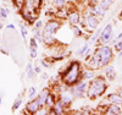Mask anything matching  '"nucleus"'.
<instances>
[{
	"label": "nucleus",
	"instance_id": "1",
	"mask_svg": "<svg viewBox=\"0 0 122 115\" xmlns=\"http://www.w3.org/2000/svg\"><path fill=\"white\" fill-rule=\"evenodd\" d=\"M93 58L97 60L99 67L100 66H105L107 65L111 58H112V50H111L109 47H101L100 49H98L95 51V54L93 55Z\"/></svg>",
	"mask_w": 122,
	"mask_h": 115
},
{
	"label": "nucleus",
	"instance_id": "2",
	"mask_svg": "<svg viewBox=\"0 0 122 115\" xmlns=\"http://www.w3.org/2000/svg\"><path fill=\"white\" fill-rule=\"evenodd\" d=\"M105 88H106V85H105V81L103 78H95L94 81H92V83L89 85V89H88V93H89V97L90 98H95L100 94H103L105 92Z\"/></svg>",
	"mask_w": 122,
	"mask_h": 115
},
{
	"label": "nucleus",
	"instance_id": "3",
	"mask_svg": "<svg viewBox=\"0 0 122 115\" xmlns=\"http://www.w3.org/2000/svg\"><path fill=\"white\" fill-rule=\"evenodd\" d=\"M78 76H79V65H78V62H72L70 65V67L66 70L62 78H64L65 83L72 85V83H75L77 81Z\"/></svg>",
	"mask_w": 122,
	"mask_h": 115
},
{
	"label": "nucleus",
	"instance_id": "4",
	"mask_svg": "<svg viewBox=\"0 0 122 115\" xmlns=\"http://www.w3.org/2000/svg\"><path fill=\"white\" fill-rule=\"evenodd\" d=\"M59 27H60V25H59L57 22H54V21H51V22L46 23V26L44 27L43 37H53V34L59 29Z\"/></svg>",
	"mask_w": 122,
	"mask_h": 115
},
{
	"label": "nucleus",
	"instance_id": "5",
	"mask_svg": "<svg viewBox=\"0 0 122 115\" xmlns=\"http://www.w3.org/2000/svg\"><path fill=\"white\" fill-rule=\"evenodd\" d=\"M111 37H112V27H111V25H107L103 29V32H101V37H100L101 43H104V44L107 43Z\"/></svg>",
	"mask_w": 122,
	"mask_h": 115
},
{
	"label": "nucleus",
	"instance_id": "6",
	"mask_svg": "<svg viewBox=\"0 0 122 115\" xmlns=\"http://www.w3.org/2000/svg\"><path fill=\"white\" fill-rule=\"evenodd\" d=\"M40 107H42V105H40V103L38 102V99H36V100H30V102L27 104L26 109H27V111H29V113H37Z\"/></svg>",
	"mask_w": 122,
	"mask_h": 115
},
{
	"label": "nucleus",
	"instance_id": "7",
	"mask_svg": "<svg viewBox=\"0 0 122 115\" xmlns=\"http://www.w3.org/2000/svg\"><path fill=\"white\" fill-rule=\"evenodd\" d=\"M86 87H87L86 82H82V83H79V85H77L75 87V96H77V97L83 96V92L86 91Z\"/></svg>",
	"mask_w": 122,
	"mask_h": 115
},
{
	"label": "nucleus",
	"instance_id": "8",
	"mask_svg": "<svg viewBox=\"0 0 122 115\" xmlns=\"http://www.w3.org/2000/svg\"><path fill=\"white\" fill-rule=\"evenodd\" d=\"M48 96H49V91H48V89H44L42 93H40V96L37 98L38 102L40 103V105H44V104L46 103V98H48Z\"/></svg>",
	"mask_w": 122,
	"mask_h": 115
},
{
	"label": "nucleus",
	"instance_id": "9",
	"mask_svg": "<svg viewBox=\"0 0 122 115\" xmlns=\"http://www.w3.org/2000/svg\"><path fill=\"white\" fill-rule=\"evenodd\" d=\"M106 114H122V110L120 109V107H117L116 104L110 105L106 110Z\"/></svg>",
	"mask_w": 122,
	"mask_h": 115
},
{
	"label": "nucleus",
	"instance_id": "10",
	"mask_svg": "<svg viewBox=\"0 0 122 115\" xmlns=\"http://www.w3.org/2000/svg\"><path fill=\"white\" fill-rule=\"evenodd\" d=\"M68 18H70V22L72 23L73 26H76L79 22V15H78V12H71Z\"/></svg>",
	"mask_w": 122,
	"mask_h": 115
},
{
	"label": "nucleus",
	"instance_id": "11",
	"mask_svg": "<svg viewBox=\"0 0 122 115\" xmlns=\"http://www.w3.org/2000/svg\"><path fill=\"white\" fill-rule=\"evenodd\" d=\"M87 22H88V26H89L90 28H95V27L98 26V20H97L94 16H89V17L87 18Z\"/></svg>",
	"mask_w": 122,
	"mask_h": 115
},
{
	"label": "nucleus",
	"instance_id": "12",
	"mask_svg": "<svg viewBox=\"0 0 122 115\" xmlns=\"http://www.w3.org/2000/svg\"><path fill=\"white\" fill-rule=\"evenodd\" d=\"M109 99L111 102H114V103H122V97L116 94V93H114V94H110L109 96Z\"/></svg>",
	"mask_w": 122,
	"mask_h": 115
},
{
	"label": "nucleus",
	"instance_id": "13",
	"mask_svg": "<svg viewBox=\"0 0 122 115\" xmlns=\"http://www.w3.org/2000/svg\"><path fill=\"white\" fill-rule=\"evenodd\" d=\"M92 11H93V14H95V15H104V14H103V12H104V10L101 9L100 5H95V6H93V7H92Z\"/></svg>",
	"mask_w": 122,
	"mask_h": 115
},
{
	"label": "nucleus",
	"instance_id": "14",
	"mask_svg": "<svg viewBox=\"0 0 122 115\" xmlns=\"http://www.w3.org/2000/svg\"><path fill=\"white\" fill-rule=\"evenodd\" d=\"M110 4H111V1L110 0H101V3H100V6H101V9L104 10H107L109 7H110Z\"/></svg>",
	"mask_w": 122,
	"mask_h": 115
},
{
	"label": "nucleus",
	"instance_id": "15",
	"mask_svg": "<svg viewBox=\"0 0 122 115\" xmlns=\"http://www.w3.org/2000/svg\"><path fill=\"white\" fill-rule=\"evenodd\" d=\"M71 103V98L67 97V96H64L62 98H61V103H60V105H68V104Z\"/></svg>",
	"mask_w": 122,
	"mask_h": 115
},
{
	"label": "nucleus",
	"instance_id": "16",
	"mask_svg": "<svg viewBox=\"0 0 122 115\" xmlns=\"http://www.w3.org/2000/svg\"><path fill=\"white\" fill-rule=\"evenodd\" d=\"M106 74H107V77H109L110 80H112V78L115 77V70H114V67H109Z\"/></svg>",
	"mask_w": 122,
	"mask_h": 115
},
{
	"label": "nucleus",
	"instance_id": "17",
	"mask_svg": "<svg viewBox=\"0 0 122 115\" xmlns=\"http://www.w3.org/2000/svg\"><path fill=\"white\" fill-rule=\"evenodd\" d=\"M27 76H28V78L33 77V70H32V65H30V64L27 65Z\"/></svg>",
	"mask_w": 122,
	"mask_h": 115
},
{
	"label": "nucleus",
	"instance_id": "18",
	"mask_svg": "<svg viewBox=\"0 0 122 115\" xmlns=\"http://www.w3.org/2000/svg\"><path fill=\"white\" fill-rule=\"evenodd\" d=\"M7 14H9L7 9H0V15H1L3 17H7Z\"/></svg>",
	"mask_w": 122,
	"mask_h": 115
},
{
	"label": "nucleus",
	"instance_id": "19",
	"mask_svg": "<svg viewBox=\"0 0 122 115\" xmlns=\"http://www.w3.org/2000/svg\"><path fill=\"white\" fill-rule=\"evenodd\" d=\"M20 105H21V99H17V100H16L15 103H14V105H12V109H14V110H16V109H17V108H18Z\"/></svg>",
	"mask_w": 122,
	"mask_h": 115
},
{
	"label": "nucleus",
	"instance_id": "20",
	"mask_svg": "<svg viewBox=\"0 0 122 115\" xmlns=\"http://www.w3.org/2000/svg\"><path fill=\"white\" fill-rule=\"evenodd\" d=\"M30 56H32V58H36L37 56V48L30 47Z\"/></svg>",
	"mask_w": 122,
	"mask_h": 115
},
{
	"label": "nucleus",
	"instance_id": "21",
	"mask_svg": "<svg viewBox=\"0 0 122 115\" xmlns=\"http://www.w3.org/2000/svg\"><path fill=\"white\" fill-rule=\"evenodd\" d=\"M34 94H36V88H34V87H32V88L29 89V93H28V97H29V98H32V97H33Z\"/></svg>",
	"mask_w": 122,
	"mask_h": 115
},
{
	"label": "nucleus",
	"instance_id": "22",
	"mask_svg": "<svg viewBox=\"0 0 122 115\" xmlns=\"http://www.w3.org/2000/svg\"><path fill=\"white\" fill-rule=\"evenodd\" d=\"M26 34H27V32H26V29L23 28V26H21V36H22V38H23V39L26 38Z\"/></svg>",
	"mask_w": 122,
	"mask_h": 115
},
{
	"label": "nucleus",
	"instance_id": "23",
	"mask_svg": "<svg viewBox=\"0 0 122 115\" xmlns=\"http://www.w3.org/2000/svg\"><path fill=\"white\" fill-rule=\"evenodd\" d=\"M115 48L117 50H122V42H117V43L115 44Z\"/></svg>",
	"mask_w": 122,
	"mask_h": 115
},
{
	"label": "nucleus",
	"instance_id": "24",
	"mask_svg": "<svg viewBox=\"0 0 122 115\" xmlns=\"http://www.w3.org/2000/svg\"><path fill=\"white\" fill-rule=\"evenodd\" d=\"M46 102H48V104H49V105H54V100H53V98H51V97H49V96H48V98H46Z\"/></svg>",
	"mask_w": 122,
	"mask_h": 115
},
{
	"label": "nucleus",
	"instance_id": "25",
	"mask_svg": "<svg viewBox=\"0 0 122 115\" xmlns=\"http://www.w3.org/2000/svg\"><path fill=\"white\" fill-rule=\"evenodd\" d=\"M30 47L37 48V42H36V39H34V38H32V39H30Z\"/></svg>",
	"mask_w": 122,
	"mask_h": 115
},
{
	"label": "nucleus",
	"instance_id": "26",
	"mask_svg": "<svg viewBox=\"0 0 122 115\" xmlns=\"http://www.w3.org/2000/svg\"><path fill=\"white\" fill-rule=\"evenodd\" d=\"M87 48H88V45H84V47H83L82 49L79 50V54H81V55H83V54H84V51L87 50Z\"/></svg>",
	"mask_w": 122,
	"mask_h": 115
},
{
	"label": "nucleus",
	"instance_id": "27",
	"mask_svg": "<svg viewBox=\"0 0 122 115\" xmlns=\"http://www.w3.org/2000/svg\"><path fill=\"white\" fill-rule=\"evenodd\" d=\"M55 3H56L59 6H62L64 3H65V0H55Z\"/></svg>",
	"mask_w": 122,
	"mask_h": 115
},
{
	"label": "nucleus",
	"instance_id": "28",
	"mask_svg": "<svg viewBox=\"0 0 122 115\" xmlns=\"http://www.w3.org/2000/svg\"><path fill=\"white\" fill-rule=\"evenodd\" d=\"M73 31L76 32V34H77V36H79V34H81V31H79V29H78L76 26H73Z\"/></svg>",
	"mask_w": 122,
	"mask_h": 115
},
{
	"label": "nucleus",
	"instance_id": "29",
	"mask_svg": "<svg viewBox=\"0 0 122 115\" xmlns=\"http://www.w3.org/2000/svg\"><path fill=\"white\" fill-rule=\"evenodd\" d=\"M94 76V74H93V72H89V74H86V78H89V77H93Z\"/></svg>",
	"mask_w": 122,
	"mask_h": 115
},
{
	"label": "nucleus",
	"instance_id": "30",
	"mask_svg": "<svg viewBox=\"0 0 122 115\" xmlns=\"http://www.w3.org/2000/svg\"><path fill=\"white\" fill-rule=\"evenodd\" d=\"M99 33H100V32H97V33L94 34V37H93V38H92V42H94V40H95V39L98 38V36H99Z\"/></svg>",
	"mask_w": 122,
	"mask_h": 115
},
{
	"label": "nucleus",
	"instance_id": "31",
	"mask_svg": "<svg viewBox=\"0 0 122 115\" xmlns=\"http://www.w3.org/2000/svg\"><path fill=\"white\" fill-rule=\"evenodd\" d=\"M36 27H37V28H40V27H42V22H40V21H38V22L36 23Z\"/></svg>",
	"mask_w": 122,
	"mask_h": 115
},
{
	"label": "nucleus",
	"instance_id": "32",
	"mask_svg": "<svg viewBox=\"0 0 122 115\" xmlns=\"http://www.w3.org/2000/svg\"><path fill=\"white\" fill-rule=\"evenodd\" d=\"M7 28H9V29H15V26H14V25H9Z\"/></svg>",
	"mask_w": 122,
	"mask_h": 115
},
{
	"label": "nucleus",
	"instance_id": "33",
	"mask_svg": "<svg viewBox=\"0 0 122 115\" xmlns=\"http://www.w3.org/2000/svg\"><path fill=\"white\" fill-rule=\"evenodd\" d=\"M36 71H37V72H40V69H39V67L37 66V67H36Z\"/></svg>",
	"mask_w": 122,
	"mask_h": 115
},
{
	"label": "nucleus",
	"instance_id": "34",
	"mask_svg": "<svg viewBox=\"0 0 122 115\" xmlns=\"http://www.w3.org/2000/svg\"><path fill=\"white\" fill-rule=\"evenodd\" d=\"M120 55H122V50H120Z\"/></svg>",
	"mask_w": 122,
	"mask_h": 115
},
{
	"label": "nucleus",
	"instance_id": "35",
	"mask_svg": "<svg viewBox=\"0 0 122 115\" xmlns=\"http://www.w3.org/2000/svg\"><path fill=\"white\" fill-rule=\"evenodd\" d=\"M110 1H111V3H112V1H114V0H110Z\"/></svg>",
	"mask_w": 122,
	"mask_h": 115
},
{
	"label": "nucleus",
	"instance_id": "36",
	"mask_svg": "<svg viewBox=\"0 0 122 115\" xmlns=\"http://www.w3.org/2000/svg\"><path fill=\"white\" fill-rule=\"evenodd\" d=\"M90 1H94V0H90Z\"/></svg>",
	"mask_w": 122,
	"mask_h": 115
}]
</instances>
